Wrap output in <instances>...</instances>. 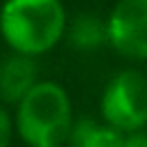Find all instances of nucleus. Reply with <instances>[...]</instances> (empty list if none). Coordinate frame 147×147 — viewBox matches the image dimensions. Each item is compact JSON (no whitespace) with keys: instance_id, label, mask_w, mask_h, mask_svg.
<instances>
[{"instance_id":"nucleus-1","label":"nucleus","mask_w":147,"mask_h":147,"mask_svg":"<svg viewBox=\"0 0 147 147\" xmlns=\"http://www.w3.org/2000/svg\"><path fill=\"white\" fill-rule=\"evenodd\" d=\"M62 0H5L0 5V37L14 53L41 57L51 53L67 30Z\"/></svg>"},{"instance_id":"nucleus-2","label":"nucleus","mask_w":147,"mask_h":147,"mask_svg":"<svg viewBox=\"0 0 147 147\" xmlns=\"http://www.w3.org/2000/svg\"><path fill=\"white\" fill-rule=\"evenodd\" d=\"M74 117L71 96L64 85L41 78L14 106L16 138L25 147H64Z\"/></svg>"},{"instance_id":"nucleus-3","label":"nucleus","mask_w":147,"mask_h":147,"mask_svg":"<svg viewBox=\"0 0 147 147\" xmlns=\"http://www.w3.org/2000/svg\"><path fill=\"white\" fill-rule=\"evenodd\" d=\"M99 117L126 136L136 131H145L147 129V74L133 67L119 69L101 90Z\"/></svg>"},{"instance_id":"nucleus-4","label":"nucleus","mask_w":147,"mask_h":147,"mask_svg":"<svg viewBox=\"0 0 147 147\" xmlns=\"http://www.w3.org/2000/svg\"><path fill=\"white\" fill-rule=\"evenodd\" d=\"M108 46L124 60L147 62V0H115L106 16Z\"/></svg>"},{"instance_id":"nucleus-5","label":"nucleus","mask_w":147,"mask_h":147,"mask_svg":"<svg viewBox=\"0 0 147 147\" xmlns=\"http://www.w3.org/2000/svg\"><path fill=\"white\" fill-rule=\"evenodd\" d=\"M37 60L14 51L0 57V101L5 106H16L41 80Z\"/></svg>"},{"instance_id":"nucleus-6","label":"nucleus","mask_w":147,"mask_h":147,"mask_svg":"<svg viewBox=\"0 0 147 147\" xmlns=\"http://www.w3.org/2000/svg\"><path fill=\"white\" fill-rule=\"evenodd\" d=\"M124 138L126 133L106 124L101 117L80 115V117H74L64 147H122Z\"/></svg>"},{"instance_id":"nucleus-7","label":"nucleus","mask_w":147,"mask_h":147,"mask_svg":"<svg viewBox=\"0 0 147 147\" xmlns=\"http://www.w3.org/2000/svg\"><path fill=\"white\" fill-rule=\"evenodd\" d=\"M64 41L78 53H96L99 48L108 46L106 18H101L92 11H80V14L71 16L67 21Z\"/></svg>"},{"instance_id":"nucleus-8","label":"nucleus","mask_w":147,"mask_h":147,"mask_svg":"<svg viewBox=\"0 0 147 147\" xmlns=\"http://www.w3.org/2000/svg\"><path fill=\"white\" fill-rule=\"evenodd\" d=\"M14 138H16L14 113H9V106L0 101V147H9Z\"/></svg>"},{"instance_id":"nucleus-9","label":"nucleus","mask_w":147,"mask_h":147,"mask_svg":"<svg viewBox=\"0 0 147 147\" xmlns=\"http://www.w3.org/2000/svg\"><path fill=\"white\" fill-rule=\"evenodd\" d=\"M122 147H147V129L145 131H136V133H129L124 138V145Z\"/></svg>"}]
</instances>
